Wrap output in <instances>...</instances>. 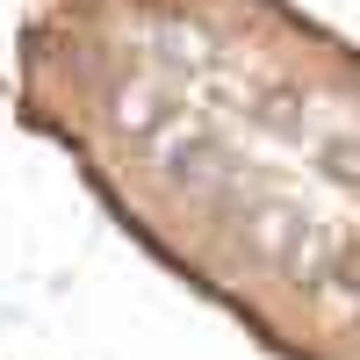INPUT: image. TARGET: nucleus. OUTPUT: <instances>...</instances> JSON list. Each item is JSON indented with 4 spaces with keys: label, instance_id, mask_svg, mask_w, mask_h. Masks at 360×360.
I'll return each mask as SVG.
<instances>
[{
    "label": "nucleus",
    "instance_id": "4",
    "mask_svg": "<svg viewBox=\"0 0 360 360\" xmlns=\"http://www.w3.org/2000/svg\"><path fill=\"white\" fill-rule=\"evenodd\" d=\"M152 51H159V65H166L173 79H180V65H188V79H195V72L209 65V58H217V51H209V44L195 37V29H159V44H152Z\"/></svg>",
    "mask_w": 360,
    "mask_h": 360
},
{
    "label": "nucleus",
    "instance_id": "2",
    "mask_svg": "<svg viewBox=\"0 0 360 360\" xmlns=\"http://www.w3.org/2000/svg\"><path fill=\"white\" fill-rule=\"evenodd\" d=\"M152 166H159L166 188L188 195V202H224V195L238 188V159H231L209 130H195V123L166 130V137L152 144Z\"/></svg>",
    "mask_w": 360,
    "mask_h": 360
},
{
    "label": "nucleus",
    "instance_id": "1",
    "mask_svg": "<svg viewBox=\"0 0 360 360\" xmlns=\"http://www.w3.org/2000/svg\"><path fill=\"white\" fill-rule=\"evenodd\" d=\"M238 245H245V259L288 281H324L339 266V231L324 217H303L295 202H252L238 217Z\"/></svg>",
    "mask_w": 360,
    "mask_h": 360
},
{
    "label": "nucleus",
    "instance_id": "3",
    "mask_svg": "<svg viewBox=\"0 0 360 360\" xmlns=\"http://www.w3.org/2000/svg\"><path fill=\"white\" fill-rule=\"evenodd\" d=\"M180 123H188V108L173 101V86H123V94H115V130L137 137L144 152H152L166 130H180Z\"/></svg>",
    "mask_w": 360,
    "mask_h": 360
},
{
    "label": "nucleus",
    "instance_id": "5",
    "mask_svg": "<svg viewBox=\"0 0 360 360\" xmlns=\"http://www.w3.org/2000/svg\"><path fill=\"white\" fill-rule=\"evenodd\" d=\"M339 295H346V310H353V317H360V266H353V274H346V281H339Z\"/></svg>",
    "mask_w": 360,
    "mask_h": 360
}]
</instances>
